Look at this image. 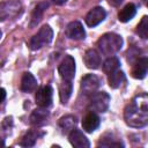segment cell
Here are the masks:
<instances>
[{
    "instance_id": "cell-1",
    "label": "cell",
    "mask_w": 148,
    "mask_h": 148,
    "mask_svg": "<svg viewBox=\"0 0 148 148\" xmlns=\"http://www.w3.org/2000/svg\"><path fill=\"white\" fill-rule=\"evenodd\" d=\"M124 118L128 126L141 128L148 123V97L146 94L135 96L125 108Z\"/></svg>"
},
{
    "instance_id": "cell-2",
    "label": "cell",
    "mask_w": 148,
    "mask_h": 148,
    "mask_svg": "<svg viewBox=\"0 0 148 148\" xmlns=\"http://www.w3.org/2000/svg\"><path fill=\"white\" fill-rule=\"evenodd\" d=\"M98 50L104 56H112L117 53L123 46V38L121 36L114 32L104 34L97 42Z\"/></svg>"
},
{
    "instance_id": "cell-3",
    "label": "cell",
    "mask_w": 148,
    "mask_h": 148,
    "mask_svg": "<svg viewBox=\"0 0 148 148\" xmlns=\"http://www.w3.org/2000/svg\"><path fill=\"white\" fill-rule=\"evenodd\" d=\"M52 38H53V30L51 29V27L43 25L40 30L35 36L31 37V39L29 40V46L31 50H38L43 45L51 43Z\"/></svg>"
},
{
    "instance_id": "cell-4",
    "label": "cell",
    "mask_w": 148,
    "mask_h": 148,
    "mask_svg": "<svg viewBox=\"0 0 148 148\" xmlns=\"http://www.w3.org/2000/svg\"><path fill=\"white\" fill-rule=\"evenodd\" d=\"M22 7L17 0H6L0 3V21L15 17L20 14Z\"/></svg>"
},
{
    "instance_id": "cell-5",
    "label": "cell",
    "mask_w": 148,
    "mask_h": 148,
    "mask_svg": "<svg viewBox=\"0 0 148 148\" xmlns=\"http://www.w3.org/2000/svg\"><path fill=\"white\" fill-rule=\"evenodd\" d=\"M111 97L105 91L95 92L90 99V109L96 112H105L109 109Z\"/></svg>"
},
{
    "instance_id": "cell-6",
    "label": "cell",
    "mask_w": 148,
    "mask_h": 148,
    "mask_svg": "<svg viewBox=\"0 0 148 148\" xmlns=\"http://www.w3.org/2000/svg\"><path fill=\"white\" fill-rule=\"evenodd\" d=\"M60 77L64 81H72L75 75V61L72 56H66L58 67Z\"/></svg>"
},
{
    "instance_id": "cell-7",
    "label": "cell",
    "mask_w": 148,
    "mask_h": 148,
    "mask_svg": "<svg viewBox=\"0 0 148 148\" xmlns=\"http://www.w3.org/2000/svg\"><path fill=\"white\" fill-rule=\"evenodd\" d=\"M52 96H53V90L50 86H43L37 89L35 99L36 104L39 108H49L52 104Z\"/></svg>"
},
{
    "instance_id": "cell-8",
    "label": "cell",
    "mask_w": 148,
    "mask_h": 148,
    "mask_svg": "<svg viewBox=\"0 0 148 148\" xmlns=\"http://www.w3.org/2000/svg\"><path fill=\"white\" fill-rule=\"evenodd\" d=\"M101 84V80L95 74H87L81 80V90L86 95H90L95 92Z\"/></svg>"
},
{
    "instance_id": "cell-9",
    "label": "cell",
    "mask_w": 148,
    "mask_h": 148,
    "mask_svg": "<svg viewBox=\"0 0 148 148\" xmlns=\"http://www.w3.org/2000/svg\"><path fill=\"white\" fill-rule=\"evenodd\" d=\"M105 16H106V12L104 10V8H102V7H94L86 15L84 20H86L87 25L92 28V27L98 25L101 22H103Z\"/></svg>"
},
{
    "instance_id": "cell-10",
    "label": "cell",
    "mask_w": 148,
    "mask_h": 148,
    "mask_svg": "<svg viewBox=\"0 0 148 148\" xmlns=\"http://www.w3.org/2000/svg\"><path fill=\"white\" fill-rule=\"evenodd\" d=\"M66 36L74 40H80L86 37V31L83 29V25L79 21L71 22L66 28Z\"/></svg>"
},
{
    "instance_id": "cell-11",
    "label": "cell",
    "mask_w": 148,
    "mask_h": 148,
    "mask_svg": "<svg viewBox=\"0 0 148 148\" xmlns=\"http://www.w3.org/2000/svg\"><path fill=\"white\" fill-rule=\"evenodd\" d=\"M68 139H69L71 145L76 147V148H88V147H90V142L88 141L86 135L80 130L73 128L68 133Z\"/></svg>"
},
{
    "instance_id": "cell-12",
    "label": "cell",
    "mask_w": 148,
    "mask_h": 148,
    "mask_svg": "<svg viewBox=\"0 0 148 148\" xmlns=\"http://www.w3.org/2000/svg\"><path fill=\"white\" fill-rule=\"evenodd\" d=\"M99 123H101L99 117H98L95 112L90 111V112H88V113L83 117V119H82V127H83V130H84L86 132L92 133L94 131H96V130L98 128Z\"/></svg>"
},
{
    "instance_id": "cell-13",
    "label": "cell",
    "mask_w": 148,
    "mask_h": 148,
    "mask_svg": "<svg viewBox=\"0 0 148 148\" xmlns=\"http://www.w3.org/2000/svg\"><path fill=\"white\" fill-rule=\"evenodd\" d=\"M147 69H148V59L146 57H142V58H138L134 62V66L132 68V76L134 79H143L147 74Z\"/></svg>"
},
{
    "instance_id": "cell-14",
    "label": "cell",
    "mask_w": 148,
    "mask_h": 148,
    "mask_svg": "<svg viewBox=\"0 0 148 148\" xmlns=\"http://www.w3.org/2000/svg\"><path fill=\"white\" fill-rule=\"evenodd\" d=\"M83 61L84 65L90 68V69H97L101 65V57L99 53L94 50V49H89L86 51L84 56H83Z\"/></svg>"
},
{
    "instance_id": "cell-15",
    "label": "cell",
    "mask_w": 148,
    "mask_h": 148,
    "mask_svg": "<svg viewBox=\"0 0 148 148\" xmlns=\"http://www.w3.org/2000/svg\"><path fill=\"white\" fill-rule=\"evenodd\" d=\"M36 88H37L36 77L29 72L24 73L22 76V80H21V90L24 92H31V91L36 90Z\"/></svg>"
},
{
    "instance_id": "cell-16",
    "label": "cell",
    "mask_w": 148,
    "mask_h": 148,
    "mask_svg": "<svg viewBox=\"0 0 148 148\" xmlns=\"http://www.w3.org/2000/svg\"><path fill=\"white\" fill-rule=\"evenodd\" d=\"M49 118V111L46 110V108H39L32 111L31 116H30V123L32 125H42L44 124Z\"/></svg>"
},
{
    "instance_id": "cell-17",
    "label": "cell",
    "mask_w": 148,
    "mask_h": 148,
    "mask_svg": "<svg viewBox=\"0 0 148 148\" xmlns=\"http://www.w3.org/2000/svg\"><path fill=\"white\" fill-rule=\"evenodd\" d=\"M136 14V6L134 3H127L118 14V20L123 23L131 21Z\"/></svg>"
},
{
    "instance_id": "cell-18",
    "label": "cell",
    "mask_w": 148,
    "mask_h": 148,
    "mask_svg": "<svg viewBox=\"0 0 148 148\" xmlns=\"http://www.w3.org/2000/svg\"><path fill=\"white\" fill-rule=\"evenodd\" d=\"M125 80H126L125 74H124V72L120 71L119 68L109 74V86H110L112 89L119 88V87L123 84V82H125Z\"/></svg>"
},
{
    "instance_id": "cell-19",
    "label": "cell",
    "mask_w": 148,
    "mask_h": 148,
    "mask_svg": "<svg viewBox=\"0 0 148 148\" xmlns=\"http://www.w3.org/2000/svg\"><path fill=\"white\" fill-rule=\"evenodd\" d=\"M75 125H76V118L72 114L61 117L59 119V127L65 134H68L73 128H75Z\"/></svg>"
},
{
    "instance_id": "cell-20",
    "label": "cell",
    "mask_w": 148,
    "mask_h": 148,
    "mask_svg": "<svg viewBox=\"0 0 148 148\" xmlns=\"http://www.w3.org/2000/svg\"><path fill=\"white\" fill-rule=\"evenodd\" d=\"M47 7H49V3H47V2H39V3L35 7V9H34V12H32V14H31V21H30V27H31V28L35 27V25H37V23L40 21L42 16H43L44 10H45Z\"/></svg>"
},
{
    "instance_id": "cell-21",
    "label": "cell",
    "mask_w": 148,
    "mask_h": 148,
    "mask_svg": "<svg viewBox=\"0 0 148 148\" xmlns=\"http://www.w3.org/2000/svg\"><path fill=\"white\" fill-rule=\"evenodd\" d=\"M72 91H73V84H72V81H64L62 80V83L60 84V88H59V96H60V101L61 103H67V101L69 99L71 95H72Z\"/></svg>"
},
{
    "instance_id": "cell-22",
    "label": "cell",
    "mask_w": 148,
    "mask_h": 148,
    "mask_svg": "<svg viewBox=\"0 0 148 148\" xmlns=\"http://www.w3.org/2000/svg\"><path fill=\"white\" fill-rule=\"evenodd\" d=\"M119 66H120L119 59H118L117 57H110V58H108V59L104 61V64H103V72L109 75V74L112 73L113 71L118 69Z\"/></svg>"
},
{
    "instance_id": "cell-23",
    "label": "cell",
    "mask_w": 148,
    "mask_h": 148,
    "mask_svg": "<svg viewBox=\"0 0 148 148\" xmlns=\"http://www.w3.org/2000/svg\"><path fill=\"white\" fill-rule=\"evenodd\" d=\"M38 136H39V134H38L37 132H35V131H29V132L22 138V140L20 141V146H22V147H32V146L36 143Z\"/></svg>"
},
{
    "instance_id": "cell-24",
    "label": "cell",
    "mask_w": 148,
    "mask_h": 148,
    "mask_svg": "<svg viewBox=\"0 0 148 148\" xmlns=\"http://www.w3.org/2000/svg\"><path fill=\"white\" fill-rule=\"evenodd\" d=\"M136 34L141 38H143V39L148 38V17L147 16H143L142 20H141V22L138 24Z\"/></svg>"
},
{
    "instance_id": "cell-25",
    "label": "cell",
    "mask_w": 148,
    "mask_h": 148,
    "mask_svg": "<svg viewBox=\"0 0 148 148\" xmlns=\"http://www.w3.org/2000/svg\"><path fill=\"white\" fill-rule=\"evenodd\" d=\"M121 2H123V0H109V3H110L111 6H113V7L119 6Z\"/></svg>"
},
{
    "instance_id": "cell-26",
    "label": "cell",
    "mask_w": 148,
    "mask_h": 148,
    "mask_svg": "<svg viewBox=\"0 0 148 148\" xmlns=\"http://www.w3.org/2000/svg\"><path fill=\"white\" fill-rule=\"evenodd\" d=\"M5 97H6V90L2 89V88H0V104L2 103V101L5 99Z\"/></svg>"
},
{
    "instance_id": "cell-27",
    "label": "cell",
    "mask_w": 148,
    "mask_h": 148,
    "mask_svg": "<svg viewBox=\"0 0 148 148\" xmlns=\"http://www.w3.org/2000/svg\"><path fill=\"white\" fill-rule=\"evenodd\" d=\"M66 1L67 0H52V2L56 3V5H64Z\"/></svg>"
},
{
    "instance_id": "cell-28",
    "label": "cell",
    "mask_w": 148,
    "mask_h": 148,
    "mask_svg": "<svg viewBox=\"0 0 148 148\" xmlns=\"http://www.w3.org/2000/svg\"><path fill=\"white\" fill-rule=\"evenodd\" d=\"M2 146H5V141H3V140L0 138V147H2Z\"/></svg>"
},
{
    "instance_id": "cell-29",
    "label": "cell",
    "mask_w": 148,
    "mask_h": 148,
    "mask_svg": "<svg viewBox=\"0 0 148 148\" xmlns=\"http://www.w3.org/2000/svg\"><path fill=\"white\" fill-rule=\"evenodd\" d=\"M1 36H2V32H1V30H0V38H1Z\"/></svg>"
}]
</instances>
